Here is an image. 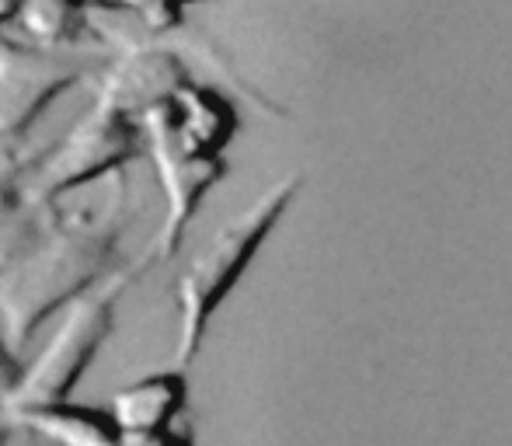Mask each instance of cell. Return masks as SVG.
Masks as SVG:
<instances>
[{"label":"cell","mask_w":512,"mask_h":446,"mask_svg":"<svg viewBox=\"0 0 512 446\" xmlns=\"http://www.w3.org/2000/svg\"><path fill=\"white\" fill-rule=\"evenodd\" d=\"M126 223V196L119 192L105 217H77L56 223L35 241L0 258V335L14 352L91 293L108 276V262Z\"/></svg>","instance_id":"obj_2"},{"label":"cell","mask_w":512,"mask_h":446,"mask_svg":"<svg viewBox=\"0 0 512 446\" xmlns=\"http://www.w3.org/2000/svg\"><path fill=\"white\" fill-rule=\"evenodd\" d=\"M0 419L56 446H126V436H122L112 408L77 405L74 398L21 405L11 412H0Z\"/></svg>","instance_id":"obj_8"},{"label":"cell","mask_w":512,"mask_h":446,"mask_svg":"<svg viewBox=\"0 0 512 446\" xmlns=\"http://www.w3.org/2000/svg\"><path fill=\"white\" fill-rule=\"evenodd\" d=\"M147 272V265L136 262L129 269L108 272L102 283L81 300L67 307L60 328L46 345L35 352L32 363H21V377L14 384V394L0 412H11L21 405H46V401H63L74 394V387L84 380L91 363L98 359L102 345L115 328V307L122 293Z\"/></svg>","instance_id":"obj_5"},{"label":"cell","mask_w":512,"mask_h":446,"mask_svg":"<svg viewBox=\"0 0 512 446\" xmlns=\"http://www.w3.org/2000/svg\"><path fill=\"white\" fill-rule=\"evenodd\" d=\"M189 408V380L185 370H157L133 384L119 387L112 398V415L119 422L122 436H157L182 426Z\"/></svg>","instance_id":"obj_7"},{"label":"cell","mask_w":512,"mask_h":446,"mask_svg":"<svg viewBox=\"0 0 512 446\" xmlns=\"http://www.w3.org/2000/svg\"><path fill=\"white\" fill-rule=\"evenodd\" d=\"M21 175H25V171L14 164V157L7 154V150H0V237L7 234L14 213L28 210L25 196H21Z\"/></svg>","instance_id":"obj_11"},{"label":"cell","mask_w":512,"mask_h":446,"mask_svg":"<svg viewBox=\"0 0 512 446\" xmlns=\"http://www.w3.org/2000/svg\"><path fill=\"white\" fill-rule=\"evenodd\" d=\"M300 192V178H286L276 189L265 192L258 203H251L244 213H237L230 223H223L206 241L203 251H196L185 272L178 276L175 304H178V345L175 366L189 370L203 349L206 328L213 314L223 307V300L237 290L248 265L269 241V234L279 227L283 213L293 206Z\"/></svg>","instance_id":"obj_3"},{"label":"cell","mask_w":512,"mask_h":446,"mask_svg":"<svg viewBox=\"0 0 512 446\" xmlns=\"http://www.w3.org/2000/svg\"><path fill=\"white\" fill-rule=\"evenodd\" d=\"M171 4H175V7H182V4H192V0H171Z\"/></svg>","instance_id":"obj_17"},{"label":"cell","mask_w":512,"mask_h":446,"mask_svg":"<svg viewBox=\"0 0 512 446\" xmlns=\"http://www.w3.org/2000/svg\"><path fill=\"white\" fill-rule=\"evenodd\" d=\"M21 4H25V0H0V28H4V25H14V21H18Z\"/></svg>","instance_id":"obj_15"},{"label":"cell","mask_w":512,"mask_h":446,"mask_svg":"<svg viewBox=\"0 0 512 446\" xmlns=\"http://www.w3.org/2000/svg\"><path fill=\"white\" fill-rule=\"evenodd\" d=\"M7 429H11V426H7V422L0 419V446H4V433H7Z\"/></svg>","instance_id":"obj_16"},{"label":"cell","mask_w":512,"mask_h":446,"mask_svg":"<svg viewBox=\"0 0 512 446\" xmlns=\"http://www.w3.org/2000/svg\"><path fill=\"white\" fill-rule=\"evenodd\" d=\"M126 446H196V440H192V429L175 426L157 436H126Z\"/></svg>","instance_id":"obj_14"},{"label":"cell","mask_w":512,"mask_h":446,"mask_svg":"<svg viewBox=\"0 0 512 446\" xmlns=\"http://www.w3.org/2000/svg\"><path fill=\"white\" fill-rule=\"evenodd\" d=\"M91 0H25L14 25L35 42L49 49H70L88 32Z\"/></svg>","instance_id":"obj_10"},{"label":"cell","mask_w":512,"mask_h":446,"mask_svg":"<svg viewBox=\"0 0 512 446\" xmlns=\"http://www.w3.org/2000/svg\"><path fill=\"white\" fill-rule=\"evenodd\" d=\"M18 377H21V359H18V352L4 342V335H0V408H4L7 398L14 394Z\"/></svg>","instance_id":"obj_13"},{"label":"cell","mask_w":512,"mask_h":446,"mask_svg":"<svg viewBox=\"0 0 512 446\" xmlns=\"http://www.w3.org/2000/svg\"><path fill=\"white\" fill-rule=\"evenodd\" d=\"M140 129L164 199L161 227L140 258L150 269L178 255L209 189L227 175V147L237 133V112L220 91L185 81L140 112Z\"/></svg>","instance_id":"obj_1"},{"label":"cell","mask_w":512,"mask_h":446,"mask_svg":"<svg viewBox=\"0 0 512 446\" xmlns=\"http://www.w3.org/2000/svg\"><path fill=\"white\" fill-rule=\"evenodd\" d=\"M189 81V70L175 60L171 53H129L126 60H119L108 70L105 84L98 95H108L122 105L126 112H133L140 119V112L150 102L164 98L168 91H175L178 84Z\"/></svg>","instance_id":"obj_9"},{"label":"cell","mask_w":512,"mask_h":446,"mask_svg":"<svg viewBox=\"0 0 512 446\" xmlns=\"http://www.w3.org/2000/svg\"><path fill=\"white\" fill-rule=\"evenodd\" d=\"M112 4H122L129 11H136L150 28H168L178 21V7L171 0H112Z\"/></svg>","instance_id":"obj_12"},{"label":"cell","mask_w":512,"mask_h":446,"mask_svg":"<svg viewBox=\"0 0 512 446\" xmlns=\"http://www.w3.org/2000/svg\"><path fill=\"white\" fill-rule=\"evenodd\" d=\"M143 147V129L133 112L122 109L115 98L98 95L91 112L56 143L49 154L21 175V196L28 210H53L60 199L102 182L108 175H122Z\"/></svg>","instance_id":"obj_4"},{"label":"cell","mask_w":512,"mask_h":446,"mask_svg":"<svg viewBox=\"0 0 512 446\" xmlns=\"http://www.w3.org/2000/svg\"><path fill=\"white\" fill-rule=\"evenodd\" d=\"M84 74L88 67L70 49L0 42V147L25 140L42 112Z\"/></svg>","instance_id":"obj_6"}]
</instances>
